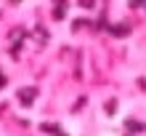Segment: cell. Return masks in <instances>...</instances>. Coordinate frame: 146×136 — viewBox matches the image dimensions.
Wrapping results in <instances>:
<instances>
[{
  "mask_svg": "<svg viewBox=\"0 0 146 136\" xmlns=\"http://www.w3.org/2000/svg\"><path fill=\"white\" fill-rule=\"evenodd\" d=\"M19 99H21V104H32V99H35V88H21Z\"/></svg>",
  "mask_w": 146,
  "mask_h": 136,
  "instance_id": "obj_1",
  "label": "cell"
}]
</instances>
